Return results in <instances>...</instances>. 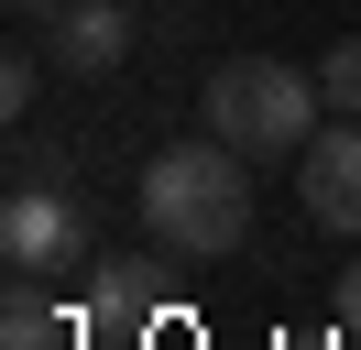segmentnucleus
<instances>
[{
    "instance_id": "4",
    "label": "nucleus",
    "mask_w": 361,
    "mask_h": 350,
    "mask_svg": "<svg viewBox=\"0 0 361 350\" xmlns=\"http://www.w3.org/2000/svg\"><path fill=\"white\" fill-rule=\"evenodd\" d=\"M295 186H307V219H317V230L350 241V230H361V131H350V121L317 131V143L295 153Z\"/></svg>"
},
{
    "instance_id": "10",
    "label": "nucleus",
    "mask_w": 361,
    "mask_h": 350,
    "mask_svg": "<svg viewBox=\"0 0 361 350\" xmlns=\"http://www.w3.org/2000/svg\"><path fill=\"white\" fill-rule=\"evenodd\" d=\"M11 11H44V22H55V11H66V0H11Z\"/></svg>"
},
{
    "instance_id": "7",
    "label": "nucleus",
    "mask_w": 361,
    "mask_h": 350,
    "mask_svg": "<svg viewBox=\"0 0 361 350\" xmlns=\"http://www.w3.org/2000/svg\"><path fill=\"white\" fill-rule=\"evenodd\" d=\"M154 306H164V284H154V262H142V252L99 262V284H88V328H154Z\"/></svg>"
},
{
    "instance_id": "1",
    "label": "nucleus",
    "mask_w": 361,
    "mask_h": 350,
    "mask_svg": "<svg viewBox=\"0 0 361 350\" xmlns=\"http://www.w3.org/2000/svg\"><path fill=\"white\" fill-rule=\"evenodd\" d=\"M252 153H230L219 131L208 143H164L154 164H142V230L164 241V252H186V262H219V252H241L252 241Z\"/></svg>"
},
{
    "instance_id": "9",
    "label": "nucleus",
    "mask_w": 361,
    "mask_h": 350,
    "mask_svg": "<svg viewBox=\"0 0 361 350\" xmlns=\"http://www.w3.org/2000/svg\"><path fill=\"white\" fill-rule=\"evenodd\" d=\"M33 88H44V66H33V55H0V109H33Z\"/></svg>"
},
{
    "instance_id": "11",
    "label": "nucleus",
    "mask_w": 361,
    "mask_h": 350,
    "mask_svg": "<svg viewBox=\"0 0 361 350\" xmlns=\"http://www.w3.org/2000/svg\"><path fill=\"white\" fill-rule=\"evenodd\" d=\"M350 328H361V274H350Z\"/></svg>"
},
{
    "instance_id": "2",
    "label": "nucleus",
    "mask_w": 361,
    "mask_h": 350,
    "mask_svg": "<svg viewBox=\"0 0 361 350\" xmlns=\"http://www.w3.org/2000/svg\"><path fill=\"white\" fill-rule=\"evenodd\" d=\"M208 131H219L230 153H307L317 143V109H329V88L307 77V66H285V55H241V66H219L208 77Z\"/></svg>"
},
{
    "instance_id": "6",
    "label": "nucleus",
    "mask_w": 361,
    "mask_h": 350,
    "mask_svg": "<svg viewBox=\"0 0 361 350\" xmlns=\"http://www.w3.org/2000/svg\"><path fill=\"white\" fill-rule=\"evenodd\" d=\"M77 328L88 318H66V306L44 296V274H11V296H0V350H77Z\"/></svg>"
},
{
    "instance_id": "3",
    "label": "nucleus",
    "mask_w": 361,
    "mask_h": 350,
    "mask_svg": "<svg viewBox=\"0 0 361 350\" xmlns=\"http://www.w3.org/2000/svg\"><path fill=\"white\" fill-rule=\"evenodd\" d=\"M88 252V208L66 197V175H23L0 197V262L11 274H66Z\"/></svg>"
},
{
    "instance_id": "8",
    "label": "nucleus",
    "mask_w": 361,
    "mask_h": 350,
    "mask_svg": "<svg viewBox=\"0 0 361 350\" xmlns=\"http://www.w3.org/2000/svg\"><path fill=\"white\" fill-rule=\"evenodd\" d=\"M317 88H329V109H350V121H361V33H339V44H329Z\"/></svg>"
},
{
    "instance_id": "5",
    "label": "nucleus",
    "mask_w": 361,
    "mask_h": 350,
    "mask_svg": "<svg viewBox=\"0 0 361 350\" xmlns=\"http://www.w3.org/2000/svg\"><path fill=\"white\" fill-rule=\"evenodd\" d=\"M55 55H66V77H110L132 55V0H66L55 11Z\"/></svg>"
}]
</instances>
